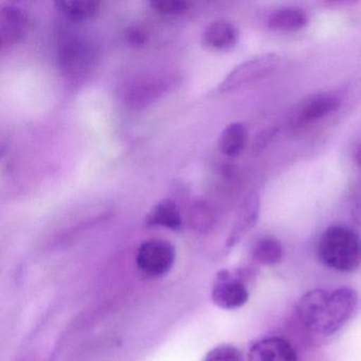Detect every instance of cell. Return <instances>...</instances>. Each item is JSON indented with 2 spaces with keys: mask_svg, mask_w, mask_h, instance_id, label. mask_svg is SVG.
<instances>
[{
  "mask_svg": "<svg viewBox=\"0 0 361 361\" xmlns=\"http://www.w3.org/2000/svg\"><path fill=\"white\" fill-rule=\"evenodd\" d=\"M318 257L329 269L353 272L361 265V238L354 230L344 226L327 228L318 243Z\"/></svg>",
  "mask_w": 361,
  "mask_h": 361,
  "instance_id": "2",
  "label": "cell"
},
{
  "mask_svg": "<svg viewBox=\"0 0 361 361\" xmlns=\"http://www.w3.org/2000/svg\"><path fill=\"white\" fill-rule=\"evenodd\" d=\"M56 9L71 22L83 23L98 16L101 4L94 0H58Z\"/></svg>",
  "mask_w": 361,
  "mask_h": 361,
  "instance_id": "15",
  "label": "cell"
},
{
  "mask_svg": "<svg viewBox=\"0 0 361 361\" xmlns=\"http://www.w3.org/2000/svg\"><path fill=\"white\" fill-rule=\"evenodd\" d=\"M97 58L96 46L86 37L67 35L59 45V67L71 77L85 75L94 66Z\"/></svg>",
  "mask_w": 361,
  "mask_h": 361,
  "instance_id": "4",
  "label": "cell"
},
{
  "mask_svg": "<svg viewBox=\"0 0 361 361\" xmlns=\"http://www.w3.org/2000/svg\"><path fill=\"white\" fill-rule=\"evenodd\" d=\"M357 303L358 295L350 287L314 289L300 298L298 316L312 333L333 335L350 320Z\"/></svg>",
  "mask_w": 361,
  "mask_h": 361,
  "instance_id": "1",
  "label": "cell"
},
{
  "mask_svg": "<svg viewBox=\"0 0 361 361\" xmlns=\"http://www.w3.org/2000/svg\"><path fill=\"white\" fill-rule=\"evenodd\" d=\"M28 18L20 8L7 5L0 10V43L1 49L20 43L27 33Z\"/></svg>",
  "mask_w": 361,
  "mask_h": 361,
  "instance_id": "7",
  "label": "cell"
},
{
  "mask_svg": "<svg viewBox=\"0 0 361 361\" xmlns=\"http://www.w3.org/2000/svg\"><path fill=\"white\" fill-rule=\"evenodd\" d=\"M211 299L221 310H238L248 302L249 290L238 274L223 269L219 271L213 283Z\"/></svg>",
  "mask_w": 361,
  "mask_h": 361,
  "instance_id": "6",
  "label": "cell"
},
{
  "mask_svg": "<svg viewBox=\"0 0 361 361\" xmlns=\"http://www.w3.org/2000/svg\"><path fill=\"white\" fill-rule=\"evenodd\" d=\"M259 215V197L257 194H251L245 200L238 211L233 229L228 238V245L232 246L236 244L247 232L250 231L257 224Z\"/></svg>",
  "mask_w": 361,
  "mask_h": 361,
  "instance_id": "12",
  "label": "cell"
},
{
  "mask_svg": "<svg viewBox=\"0 0 361 361\" xmlns=\"http://www.w3.org/2000/svg\"><path fill=\"white\" fill-rule=\"evenodd\" d=\"M308 16L298 8H282L270 14L267 20L268 28L276 32H297L305 28Z\"/></svg>",
  "mask_w": 361,
  "mask_h": 361,
  "instance_id": "13",
  "label": "cell"
},
{
  "mask_svg": "<svg viewBox=\"0 0 361 361\" xmlns=\"http://www.w3.org/2000/svg\"><path fill=\"white\" fill-rule=\"evenodd\" d=\"M164 87L161 82L157 80L135 84L128 92V102L134 106H143L147 103H151L156 97L160 96Z\"/></svg>",
  "mask_w": 361,
  "mask_h": 361,
  "instance_id": "17",
  "label": "cell"
},
{
  "mask_svg": "<svg viewBox=\"0 0 361 361\" xmlns=\"http://www.w3.org/2000/svg\"><path fill=\"white\" fill-rule=\"evenodd\" d=\"M248 143V130L240 122L226 126L219 138V149L227 157L235 158L242 155Z\"/></svg>",
  "mask_w": 361,
  "mask_h": 361,
  "instance_id": "14",
  "label": "cell"
},
{
  "mask_svg": "<svg viewBox=\"0 0 361 361\" xmlns=\"http://www.w3.org/2000/svg\"><path fill=\"white\" fill-rule=\"evenodd\" d=\"M176 261V249L172 243L153 238L141 243L137 249L136 266L145 278H164L172 270Z\"/></svg>",
  "mask_w": 361,
  "mask_h": 361,
  "instance_id": "3",
  "label": "cell"
},
{
  "mask_svg": "<svg viewBox=\"0 0 361 361\" xmlns=\"http://www.w3.org/2000/svg\"><path fill=\"white\" fill-rule=\"evenodd\" d=\"M145 224L147 227L178 231L183 227V219L176 202L171 198H164L152 207L145 216Z\"/></svg>",
  "mask_w": 361,
  "mask_h": 361,
  "instance_id": "11",
  "label": "cell"
},
{
  "mask_svg": "<svg viewBox=\"0 0 361 361\" xmlns=\"http://www.w3.org/2000/svg\"><path fill=\"white\" fill-rule=\"evenodd\" d=\"M204 361H244L242 352L231 344H221L212 348Z\"/></svg>",
  "mask_w": 361,
  "mask_h": 361,
  "instance_id": "20",
  "label": "cell"
},
{
  "mask_svg": "<svg viewBox=\"0 0 361 361\" xmlns=\"http://www.w3.org/2000/svg\"><path fill=\"white\" fill-rule=\"evenodd\" d=\"M284 250L280 240L272 236H264L255 243L253 248V259L264 266H274L280 263Z\"/></svg>",
  "mask_w": 361,
  "mask_h": 361,
  "instance_id": "16",
  "label": "cell"
},
{
  "mask_svg": "<svg viewBox=\"0 0 361 361\" xmlns=\"http://www.w3.org/2000/svg\"><path fill=\"white\" fill-rule=\"evenodd\" d=\"M248 361H298L297 352L284 338L268 337L249 348Z\"/></svg>",
  "mask_w": 361,
  "mask_h": 361,
  "instance_id": "8",
  "label": "cell"
},
{
  "mask_svg": "<svg viewBox=\"0 0 361 361\" xmlns=\"http://www.w3.org/2000/svg\"><path fill=\"white\" fill-rule=\"evenodd\" d=\"M280 64V56L276 54H266L246 61L236 66L226 79L219 84L221 92H231L248 84L255 83L271 75Z\"/></svg>",
  "mask_w": 361,
  "mask_h": 361,
  "instance_id": "5",
  "label": "cell"
},
{
  "mask_svg": "<svg viewBox=\"0 0 361 361\" xmlns=\"http://www.w3.org/2000/svg\"><path fill=\"white\" fill-rule=\"evenodd\" d=\"M340 105L341 101L335 94H323L312 97L298 109L293 118L295 123L303 126L318 121L337 111Z\"/></svg>",
  "mask_w": 361,
  "mask_h": 361,
  "instance_id": "9",
  "label": "cell"
},
{
  "mask_svg": "<svg viewBox=\"0 0 361 361\" xmlns=\"http://www.w3.org/2000/svg\"><path fill=\"white\" fill-rule=\"evenodd\" d=\"M126 39L130 47L140 49L149 43V37L147 33L138 27H130L126 30Z\"/></svg>",
  "mask_w": 361,
  "mask_h": 361,
  "instance_id": "21",
  "label": "cell"
},
{
  "mask_svg": "<svg viewBox=\"0 0 361 361\" xmlns=\"http://www.w3.org/2000/svg\"><path fill=\"white\" fill-rule=\"evenodd\" d=\"M355 164H357L359 169L361 170V147H359L358 149L355 152L354 155Z\"/></svg>",
  "mask_w": 361,
  "mask_h": 361,
  "instance_id": "23",
  "label": "cell"
},
{
  "mask_svg": "<svg viewBox=\"0 0 361 361\" xmlns=\"http://www.w3.org/2000/svg\"><path fill=\"white\" fill-rule=\"evenodd\" d=\"M238 28L225 20H217L207 27L202 33V44L213 51H229L238 43Z\"/></svg>",
  "mask_w": 361,
  "mask_h": 361,
  "instance_id": "10",
  "label": "cell"
},
{
  "mask_svg": "<svg viewBox=\"0 0 361 361\" xmlns=\"http://www.w3.org/2000/svg\"><path fill=\"white\" fill-rule=\"evenodd\" d=\"M216 221L214 210L206 202H197L190 211V223L194 229L200 231L210 230Z\"/></svg>",
  "mask_w": 361,
  "mask_h": 361,
  "instance_id": "18",
  "label": "cell"
},
{
  "mask_svg": "<svg viewBox=\"0 0 361 361\" xmlns=\"http://www.w3.org/2000/svg\"><path fill=\"white\" fill-rule=\"evenodd\" d=\"M192 3L183 0H152L149 7L164 16H181L191 9Z\"/></svg>",
  "mask_w": 361,
  "mask_h": 361,
  "instance_id": "19",
  "label": "cell"
},
{
  "mask_svg": "<svg viewBox=\"0 0 361 361\" xmlns=\"http://www.w3.org/2000/svg\"><path fill=\"white\" fill-rule=\"evenodd\" d=\"M350 214L355 223L361 226V185L357 188L353 195Z\"/></svg>",
  "mask_w": 361,
  "mask_h": 361,
  "instance_id": "22",
  "label": "cell"
}]
</instances>
